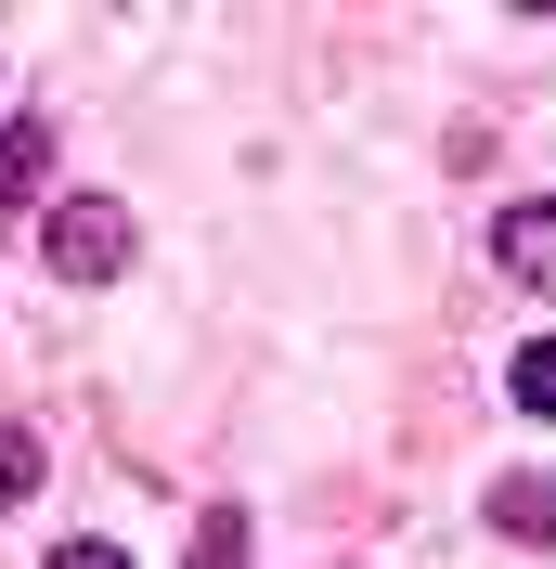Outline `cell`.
<instances>
[{"label":"cell","instance_id":"obj_6","mask_svg":"<svg viewBox=\"0 0 556 569\" xmlns=\"http://www.w3.org/2000/svg\"><path fill=\"white\" fill-rule=\"evenodd\" d=\"M27 492H39V440H27V427H0V518H13Z\"/></svg>","mask_w":556,"mask_h":569},{"label":"cell","instance_id":"obj_3","mask_svg":"<svg viewBox=\"0 0 556 569\" xmlns=\"http://www.w3.org/2000/svg\"><path fill=\"white\" fill-rule=\"evenodd\" d=\"M39 169H52V130H0V220H27V194H39Z\"/></svg>","mask_w":556,"mask_h":569},{"label":"cell","instance_id":"obj_1","mask_svg":"<svg viewBox=\"0 0 556 569\" xmlns=\"http://www.w3.org/2000/svg\"><path fill=\"white\" fill-rule=\"evenodd\" d=\"M39 259H52L66 284H117L130 272V208H117V194H66L52 233H39Z\"/></svg>","mask_w":556,"mask_h":569},{"label":"cell","instance_id":"obj_2","mask_svg":"<svg viewBox=\"0 0 556 569\" xmlns=\"http://www.w3.org/2000/svg\"><path fill=\"white\" fill-rule=\"evenodd\" d=\"M492 259L556 298V208H492Z\"/></svg>","mask_w":556,"mask_h":569},{"label":"cell","instance_id":"obj_7","mask_svg":"<svg viewBox=\"0 0 556 569\" xmlns=\"http://www.w3.org/2000/svg\"><path fill=\"white\" fill-rule=\"evenodd\" d=\"M195 569H246V518H234V505H220L208 531H195Z\"/></svg>","mask_w":556,"mask_h":569},{"label":"cell","instance_id":"obj_5","mask_svg":"<svg viewBox=\"0 0 556 569\" xmlns=\"http://www.w3.org/2000/svg\"><path fill=\"white\" fill-rule=\"evenodd\" d=\"M505 389H518V415H556V337H530V350H518V376H505Z\"/></svg>","mask_w":556,"mask_h":569},{"label":"cell","instance_id":"obj_4","mask_svg":"<svg viewBox=\"0 0 556 569\" xmlns=\"http://www.w3.org/2000/svg\"><path fill=\"white\" fill-rule=\"evenodd\" d=\"M492 531L505 543H556V479H505L492 492Z\"/></svg>","mask_w":556,"mask_h":569},{"label":"cell","instance_id":"obj_8","mask_svg":"<svg viewBox=\"0 0 556 569\" xmlns=\"http://www.w3.org/2000/svg\"><path fill=\"white\" fill-rule=\"evenodd\" d=\"M52 569H130L117 543H52Z\"/></svg>","mask_w":556,"mask_h":569}]
</instances>
